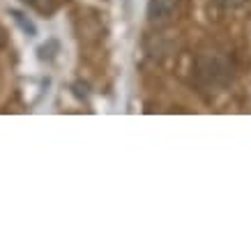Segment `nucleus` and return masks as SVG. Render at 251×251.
<instances>
[{
  "label": "nucleus",
  "mask_w": 251,
  "mask_h": 251,
  "mask_svg": "<svg viewBox=\"0 0 251 251\" xmlns=\"http://www.w3.org/2000/svg\"><path fill=\"white\" fill-rule=\"evenodd\" d=\"M180 0H150L148 2V19L152 23H161L166 21L168 16L175 12Z\"/></svg>",
  "instance_id": "nucleus-1"
},
{
  "label": "nucleus",
  "mask_w": 251,
  "mask_h": 251,
  "mask_svg": "<svg viewBox=\"0 0 251 251\" xmlns=\"http://www.w3.org/2000/svg\"><path fill=\"white\" fill-rule=\"evenodd\" d=\"M21 2L28 5V7H32L35 12H39V14H44V16H51L55 9L60 7V0H21Z\"/></svg>",
  "instance_id": "nucleus-2"
},
{
  "label": "nucleus",
  "mask_w": 251,
  "mask_h": 251,
  "mask_svg": "<svg viewBox=\"0 0 251 251\" xmlns=\"http://www.w3.org/2000/svg\"><path fill=\"white\" fill-rule=\"evenodd\" d=\"M9 14L14 16V21L19 23V25H21V28H23V30H25V32H28L30 37H32V35H35V25H32L30 21H25V19H23V14H21V12H16V9H12Z\"/></svg>",
  "instance_id": "nucleus-3"
},
{
  "label": "nucleus",
  "mask_w": 251,
  "mask_h": 251,
  "mask_svg": "<svg viewBox=\"0 0 251 251\" xmlns=\"http://www.w3.org/2000/svg\"><path fill=\"white\" fill-rule=\"evenodd\" d=\"M214 2L224 9H235V7H240V5H244L247 0H214Z\"/></svg>",
  "instance_id": "nucleus-4"
},
{
  "label": "nucleus",
  "mask_w": 251,
  "mask_h": 251,
  "mask_svg": "<svg viewBox=\"0 0 251 251\" xmlns=\"http://www.w3.org/2000/svg\"><path fill=\"white\" fill-rule=\"evenodd\" d=\"M0 44H2V30H0Z\"/></svg>",
  "instance_id": "nucleus-5"
}]
</instances>
